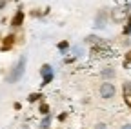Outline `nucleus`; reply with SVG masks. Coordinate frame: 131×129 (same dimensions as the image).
I'll return each instance as SVG.
<instances>
[{"label":"nucleus","instance_id":"f03ea898","mask_svg":"<svg viewBox=\"0 0 131 129\" xmlns=\"http://www.w3.org/2000/svg\"><path fill=\"white\" fill-rule=\"evenodd\" d=\"M98 93L104 100H111L115 95H117V87H115L111 82H102L100 87H98Z\"/></svg>","mask_w":131,"mask_h":129},{"label":"nucleus","instance_id":"7ed1b4c3","mask_svg":"<svg viewBox=\"0 0 131 129\" xmlns=\"http://www.w3.org/2000/svg\"><path fill=\"white\" fill-rule=\"evenodd\" d=\"M15 45H16V35H15V33H9V35H6V37H2V42H0V51H2V53H7V51L13 49Z\"/></svg>","mask_w":131,"mask_h":129},{"label":"nucleus","instance_id":"dca6fc26","mask_svg":"<svg viewBox=\"0 0 131 129\" xmlns=\"http://www.w3.org/2000/svg\"><path fill=\"white\" fill-rule=\"evenodd\" d=\"M129 64H131V51H127V53H126V58H124V67H127Z\"/></svg>","mask_w":131,"mask_h":129},{"label":"nucleus","instance_id":"1a4fd4ad","mask_svg":"<svg viewBox=\"0 0 131 129\" xmlns=\"http://www.w3.org/2000/svg\"><path fill=\"white\" fill-rule=\"evenodd\" d=\"M42 98H44V95H42L40 91H38V93H29V95H27V102H29V104H35V102H40Z\"/></svg>","mask_w":131,"mask_h":129},{"label":"nucleus","instance_id":"6e6552de","mask_svg":"<svg viewBox=\"0 0 131 129\" xmlns=\"http://www.w3.org/2000/svg\"><path fill=\"white\" fill-rule=\"evenodd\" d=\"M122 96L126 102H131V82L129 80H124L122 82Z\"/></svg>","mask_w":131,"mask_h":129},{"label":"nucleus","instance_id":"39448f33","mask_svg":"<svg viewBox=\"0 0 131 129\" xmlns=\"http://www.w3.org/2000/svg\"><path fill=\"white\" fill-rule=\"evenodd\" d=\"M24 18H26V13L22 9H16V13L13 15V18H11V27H22L24 26Z\"/></svg>","mask_w":131,"mask_h":129},{"label":"nucleus","instance_id":"a211bd4d","mask_svg":"<svg viewBox=\"0 0 131 129\" xmlns=\"http://www.w3.org/2000/svg\"><path fill=\"white\" fill-rule=\"evenodd\" d=\"M95 129H107V127H106V124H102V122H98V124L95 125Z\"/></svg>","mask_w":131,"mask_h":129},{"label":"nucleus","instance_id":"9b49d317","mask_svg":"<svg viewBox=\"0 0 131 129\" xmlns=\"http://www.w3.org/2000/svg\"><path fill=\"white\" fill-rule=\"evenodd\" d=\"M86 44H91V45H102L104 42H102L100 38H98L96 35H89V37L86 38Z\"/></svg>","mask_w":131,"mask_h":129},{"label":"nucleus","instance_id":"f8f14e48","mask_svg":"<svg viewBox=\"0 0 131 129\" xmlns=\"http://www.w3.org/2000/svg\"><path fill=\"white\" fill-rule=\"evenodd\" d=\"M102 76H104L106 80L115 78V69H113V67H104V69H102Z\"/></svg>","mask_w":131,"mask_h":129},{"label":"nucleus","instance_id":"4be33fe9","mask_svg":"<svg viewBox=\"0 0 131 129\" xmlns=\"http://www.w3.org/2000/svg\"><path fill=\"white\" fill-rule=\"evenodd\" d=\"M120 129H131V124H124V125H122Z\"/></svg>","mask_w":131,"mask_h":129},{"label":"nucleus","instance_id":"aec40b11","mask_svg":"<svg viewBox=\"0 0 131 129\" xmlns=\"http://www.w3.org/2000/svg\"><path fill=\"white\" fill-rule=\"evenodd\" d=\"M6 6H7V0H0V11H2Z\"/></svg>","mask_w":131,"mask_h":129},{"label":"nucleus","instance_id":"ddd939ff","mask_svg":"<svg viewBox=\"0 0 131 129\" xmlns=\"http://www.w3.org/2000/svg\"><path fill=\"white\" fill-rule=\"evenodd\" d=\"M57 47H58L60 51H68V49H69V42H68V40H60V42L57 44Z\"/></svg>","mask_w":131,"mask_h":129},{"label":"nucleus","instance_id":"4468645a","mask_svg":"<svg viewBox=\"0 0 131 129\" xmlns=\"http://www.w3.org/2000/svg\"><path fill=\"white\" fill-rule=\"evenodd\" d=\"M49 124H51V116L46 115V116L42 118V122H40V127H42V129H47V127H49Z\"/></svg>","mask_w":131,"mask_h":129},{"label":"nucleus","instance_id":"9d476101","mask_svg":"<svg viewBox=\"0 0 131 129\" xmlns=\"http://www.w3.org/2000/svg\"><path fill=\"white\" fill-rule=\"evenodd\" d=\"M38 113H40V115H44V116H46V115H49V104H47L44 98L38 102Z\"/></svg>","mask_w":131,"mask_h":129},{"label":"nucleus","instance_id":"412c9836","mask_svg":"<svg viewBox=\"0 0 131 129\" xmlns=\"http://www.w3.org/2000/svg\"><path fill=\"white\" fill-rule=\"evenodd\" d=\"M42 11H44V17H46V15L51 13V7H46V9H42Z\"/></svg>","mask_w":131,"mask_h":129},{"label":"nucleus","instance_id":"f257e3e1","mask_svg":"<svg viewBox=\"0 0 131 129\" xmlns=\"http://www.w3.org/2000/svg\"><path fill=\"white\" fill-rule=\"evenodd\" d=\"M26 56H20L18 58V62L15 64V66L11 67V73L7 75V82L9 84H15V82H18V80L24 76V73H26Z\"/></svg>","mask_w":131,"mask_h":129},{"label":"nucleus","instance_id":"6ab92c4d","mask_svg":"<svg viewBox=\"0 0 131 129\" xmlns=\"http://www.w3.org/2000/svg\"><path fill=\"white\" fill-rule=\"evenodd\" d=\"M13 107H15L16 111H20V109H22V104H20V102H15V104H13Z\"/></svg>","mask_w":131,"mask_h":129},{"label":"nucleus","instance_id":"20e7f679","mask_svg":"<svg viewBox=\"0 0 131 129\" xmlns=\"http://www.w3.org/2000/svg\"><path fill=\"white\" fill-rule=\"evenodd\" d=\"M40 75H42V86H47L53 82V67L49 66V64H44V66L40 67Z\"/></svg>","mask_w":131,"mask_h":129},{"label":"nucleus","instance_id":"423d86ee","mask_svg":"<svg viewBox=\"0 0 131 129\" xmlns=\"http://www.w3.org/2000/svg\"><path fill=\"white\" fill-rule=\"evenodd\" d=\"M127 11H129V9H113L111 18H113L115 22H122V20L127 17Z\"/></svg>","mask_w":131,"mask_h":129},{"label":"nucleus","instance_id":"f3484780","mask_svg":"<svg viewBox=\"0 0 131 129\" xmlns=\"http://www.w3.org/2000/svg\"><path fill=\"white\" fill-rule=\"evenodd\" d=\"M57 118H58V122H66V118H68V113H66V111H64V113H60Z\"/></svg>","mask_w":131,"mask_h":129},{"label":"nucleus","instance_id":"0eeeda50","mask_svg":"<svg viewBox=\"0 0 131 129\" xmlns=\"http://www.w3.org/2000/svg\"><path fill=\"white\" fill-rule=\"evenodd\" d=\"M106 20H107V13L104 9H100L96 13V18H95V26L96 27H104L106 26Z\"/></svg>","mask_w":131,"mask_h":129},{"label":"nucleus","instance_id":"2eb2a0df","mask_svg":"<svg viewBox=\"0 0 131 129\" xmlns=\"http://www.w3.org/2000/svg\"><path fill=\"white\" fill-rule=\"evenodd\" d=\"M31 17H35V18H40V17H44V11L42 9H31Z\"/></svg>","mask_w":131,"mask_h":129}]
</instances>
